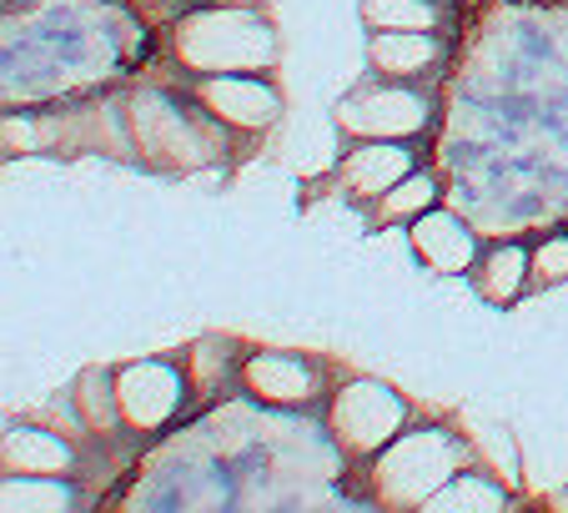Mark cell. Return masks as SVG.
I'll return each instance as SVG.
<instances>
[{"mask_svg": "<svg viewBox=\"0 0 568 513\" xmlns=\"http://www.w3.org/2000/svg\"><path fill=\"white\" fill-rule=\"evenodd\" d=\"M126 127L136 157L156 171L212 167L222 161L226 137H232L222 121H212L186 97V86H136L126 97Z\"/></svg>", "mask_w": 568, "mask_h": 513, "instance_id": "1", "label": "cell"}, {"mask_svg": "<svg viewBox=\"0 0 568 513\" xmlns=\"http://www.w3.org/2000/svg\"><path fill=\"white\" fill-rule=\"evenodd\" d=\"M172 56L182 76H267L277 61V31L257 6H192L172 26Z\"/></svg>", "mask_w": 568, "mask_h": 513, "instance_id": "2", "label": "cell"}, {"mask_svg": "<svg viewBox=\"0 0 568 513\" xmlns=\"http://www.w3.org/2000/svg\"><path fill=\"white\" fill-rule=\"evenodd\" d=\"M473 449L463 433L443 423H423V428H403L377 459L363 463L367 479V499L387 503V509H423L438 489H448L463 469H468Z\"/></svg>", "mask_w": 568, "mask_h": 513, "instance_id": "3", "label": "cell"}, {"mask_svg": "<svg viewBox=\"0 0 568 513\" xmlns=\"http://www.w3.org/2000/svg\"><path fill=\"white\" fill-rule=\"evenodd\" d=\"M322 423H327V443H333L347 463H367L413 423V408H408V398L397 393V388H387L383 378L347 373L343 383L327 393Z\"/></svg>", "mask_w": 568, "mask_h": 513, "instance_id": "4", "label": "cell"}, {"mask_svg": "<svg viewBox=\"0 0 568 513\" xmlns=\"http://www.w3.org/2000/svg\"><path fill=\"white\" fill-rule=\"evenodd\" d=\"M433 91L428 86H408V81H387L373 76L357 91H347L337 107V127L357 141H418L433 127Z\"/></svg>", "mask_w": 568, "mask_h": 513, "instance_id": "5", "label": "cell"}, {"mask_svg": "<svg viewBox=\"0 0 568 513\" xmlns=\"http://www.w3.org/2000/svg\"><path fill=\"white\" fill-rule=\"evenodd\" d=\"M116 398L126 433H166L176 418H186L192 398V378H186L182 358H141V363L116 368Z\"/></svg>", "mask_w": 568, "mask_h": 513, "instance_id": "6", "label": "cell"}, {"mask_svg": "<svg viewBox=\"0 0 568 513\" xmlns=\"http://www.w3.org/2000/svg\"><path fill=\"white\" fill-rule=\"evenodd\" d=\"M236 388L247 393V403L272 408V413H307V408H317L333 393L327 368L307 353H247L242 373H236Z\"/></svg>", "mask_w": 568, "mask_h": 513, "instance_id": "7", "label": "cell"}, {"mask_svg": "<svg viewBox=\"0 0 568 513\" xmlns=\"http://www.w3.org/2000/svg\"><path fill=\"white\" fill-rule=\"evenodd\" d=\"M186 97L232 137H257L282 117V91L272 76H186Z\"/></svg>", "mask_w": 568, "mask_h": 513, "instance_id": "8", "label": "cell"}, {"mask_svg": "<svg viewBox=\"0 0 568 513\" xmlns=\"http://www.w3.org/2000/svg\"><path fill=\"white\" fill-rule=\"evenodd\" d=\"M408 242L423 268L443 272V278H468L473 262L483 256V242H478V232H473V222L463 212H453V207H428L423 217H413Z\"/></svg>", "mask_w": 568, "mask_h": 513, "instance_id": "9", "label": "cell"}, {"mask_svg": "<svg viewBox=\"0 0 568 513\" xmlns=\"http://www.w3.org/2000/svg\"><path fill=\"white\" fill-rule=\"evenodd\" d=\"M413 167H418L413 141H377L373 137V141H357V147L337 161V187L347 192V202L373 207L377 197L393 182H403Z\"/></svg>", "mask_w": 568, "mask_h": 513, "instance_id": "10", "label": "cell"}, {"mask_svg": "<svg viewBox=\"0 0 568 513\" xmlns=\"http://www.w3.org/2000/svg\"><path fill=\"white\" fill-rule=\"evenodd\" d=\"M367 61H373V76L428 86L443 71V61H448V36L443 31H373Z\"/></svg>", "mask_w": 568, "mask_h": 513, "instance_id": "11", "label": "cell"}, {"mask_svg": "<svg viewBox=\"0 0 568 513\" xmlns=\"http://www.w3.org/2000/svg\"><path fill=\"white\" fill-rule=\"evenodd\" d=\"M71 433H51L36 423H11L6 443H0V463L6 473H55V479H81V453H75Z\"/></svg>", "mask_w": 568, "mask_h": 513, "instance_id": "12", "label": "cell"}, {"mask_svg": "<svg viewBox=\"0 0 568 513\" xmlns=\"http://www.w3.org/2000/svg\"><path fill=\"white\" fill-rule=\"evenodd\" d=\"M468 278L488 308H514L524 292H534V242H488Z\"/></svg>", "mask_w": 568, "mask_h": 513, "instance_id": "13", "label": "cell"}, {"mask_svg": "<svg viewBox=\"0 0 568 513\" xmlns=\"http://www.w3.org/2000/svg\"><path fill=\"white\" fill-rule=\"evenodd\" d=\"M71 403L91 439H116V433H126L121 398H116V368H87L71 388Z\"/></svg>", "mask_w": 568, "mask_h": 513, "instance_id": "14", "label": "cell"}, {"mask_svg": "<svg viewBox=\"0 0 568 513\" xmlns=\"http://www.w3.org/2000/svg\"><path fill=\"white\" fill-rule=\"evenodd\" d=\"M242 358H247V353H236V342H226V338L192 342V348L182 353V363H186V378H192V398H196V403H216V398H222V388L236 383Z\"/></svg>", "mask_w": 568, "mask_h": 513, "instance_id": "15", "label": "cell"}, {"mask_svg": "<svg viewBox=\"0 0 568 513\" xmlns=\"http://www.w3.org/2000/svg\"><path fill=\"white\" fill-rule=\"evenodd\" d=\"M367 31H443L448 36V0H363Z\"/></svg>", "mask_w": 568, "mask_h": 513, "instance_id": "16", "label": "cell"}, {"mask_svg": "<svg viewBox=\"0 0 568 513\" xmlns=\"http://www.w3.org/2000/svg\"><path fill=\"white\" fill-rule=\"evenodd\" d=\"M438 197H443L438 177H433V171H423V167H413L403 182H393L373 207H367V217H373L377 227H397V222L408 227L413 217H423L428 207H438Z\"/></svg>", "mask_w": 568, "mask_h": 513, "instance_id": "17", "label": "cell"}, {"mask_svg": "<svg viewBox=\"0 0 568 513\" xmlns=\"http://www.w3.org/2000/svg\"><path fill=\"white\" fill-rule=\"evenodd\" d=\"M6 513H61L75 509L81 493L71 479H55V473H6Z\"/></svg>", "mask_w": 568, "mask_h": 513, "instance_id": "18", "label": "cell"}, {"mask_svg": "<svg viewBox=\"0 0 568 513\" xmlns=\"http://www.w3.org/2000/svg\"><path fill=\"white\" fill-rule=\"evenodd\" d=\"M504 509L508 503V493L494 483V473H483V469H468V473H458V479L448 483V489H438L423 509Z\"/></svg>", "mask_w": 568, "mask_h": 513, "instance_id": "19", "label": "cell"}, {"mask_svg": "<svg viewBox=\"0 0 568 513\" xmlns=\"http://www.w3.org/2000/svg\"><path fill=\"white\" fill-rule=\"evenodd\" d=\"M568 282V227H554L534 242V292Z\"/></svg>", "mask_w": 568, "mask_h": 513, "instance_id": "20", "label": "cell"}, {"mask_svg": "<svg viewBox=\"0 0 568 513\" xmlns=\"http://www.w3.org/2000/svg\"><path fill=\"white\" fill-rule=\"evenodd\" d=\"M182 6H186V0H182Z\"/></svg>", "mask_w": 568, "mask_h": 513, "instance_id": "21", "label": "cell"}, {"mask_svg": "<svg viewBox=\"0 0 568 513\" xmlns=\"http://www.w3.org/2000/svg\"><path fill=\"white\" fill-rule=\"evenodd\" d=\"M448 6H453V0H448Z\"/></svg>", "mask_w": 568, "mask_h": 513, "instance_id": "22", "label": "cell"}]
</instances>
